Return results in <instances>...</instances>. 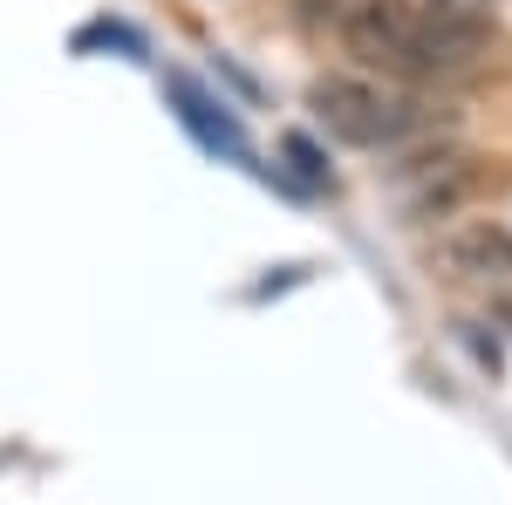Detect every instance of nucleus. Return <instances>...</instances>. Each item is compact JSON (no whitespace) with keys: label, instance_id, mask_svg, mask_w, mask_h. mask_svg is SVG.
<instances>
[{"label":"nucleus","instance_id":"obj_1","mask_svg":"<svg viewBox=\"0 0 512 505\" xmlns=\"http://www.w3.org/2000/svg\"><path fill=\"white\" fill-rule=\"evenodd\" d=\"M328 28L369 76L390 82H451L492 55L485 21L458 0H335Z\"/></svg>","mask_w":512,"mask_h":505},{"label":"nucleus","instance_id":"obj_2","mask_svg":"<svg viewBox=\"0 0 512 505\" xmlns=\"http://www.w3.org/2000/svg\"><path fill=\"white\" fill-rule=\"evenodd\" d=\"M308 103H315L321 130L355 151H403V144L437 137V123H444L431 96H417L410 82L390 76H321Z\"/></svg>","mask_w":512,"mask_h":505},{"label":"nucleus","instance_id":"obj_3","mask_svg":"<svg viewBox=\"0 0 512 505\" xmlns=\"http://www.w3.org/2000/svg\"><path fill=\"white\" fill-rule=\"evenodd\" d=\"M437 260H444L451 280H512V233H506V226H492V219L458 226V233H444Z\"/></svg>","mask_w":512,"mask_h":505}]
</instances>
